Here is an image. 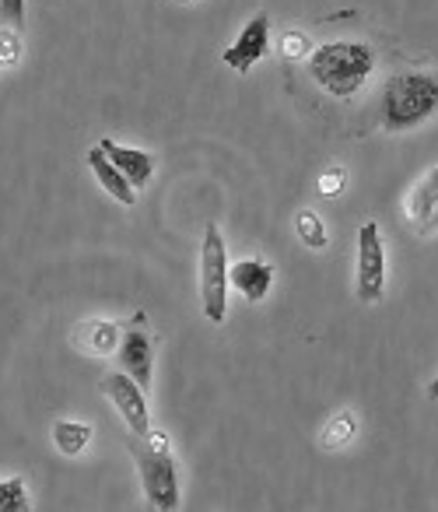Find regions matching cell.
<instances>
[{
	"instance_id": "ba28073f",
	"label": "cell",
	"mask_w": 438,
	"mask_h": 512,
	"mask_svg": "<svg viewBox=\"0 0 438 512\" xmlns=\"http://www.w3.org/2000/svg\"><path fill=\"white\" fill-rule=\"evenodd\" d=\"M267 50H270V18L260 11V15L249 18L246 29L239 32V39L221 53V60H225L232 71L249 74L263 57H267Z\"/></svg>"
},
{
	"instance_id": "8fae6325",
	"label": "cell",
	"mask_w": 438,
	"mask_h": 512,
	"mask_svg": "<svg viewBox=\"0 0 438 512\" xmlns=\"http://www.w3.org/2000/svg\"><path fill=\"white\" fill-rule=\"evenodd\" d=\"M228 285L239 288L246 295V302H263L274 285V267L267 260H239V264L228 267Z\"/></svg>"
},
{
	"instance_id": "d6986e66",
	"label": "cell",
	"mask_w": 438,
	"mask_h": 512,
	"mask_svg": "<svg viewBox=\"0 0 438 512\" xmlns=\"http://www.w3.org/2000/svg\"><path fill=\"white\" fill-rule=\"evenodd\" d=\"M277 50H281L284 60H302V57H309V53H312V39L305 36V32L291 29V32H284V36H281Z\"/></svg>"
},
{
	"instance_id": "3957f363",
	"label": "cell",
	"mask_w": 438,
	"mask_h": 512,
	"mask_svg": "<svg viewBox=\"0 0 438 512\" xmlns=\"http://www.w3.org/2000/svg\"><path fill=\"white\" fill-rule=\"evenodd\" d=\"M438 109V81L435 74H396L382 88V127L403 134V130L421 127Z\"/></svg>"
},
{
	"instance_id": "4fadbf2b",
	"label": "cell",
	"mask_w": 438,
	"mask_h": 512,
	"mask_svg": "<svg viewBox=\"0 0 438 512\" xmlns=\"http://www.w3.org/2000/svg\"><path fill=\"white\" fill-rule=\"evenodd\" d=\"M88 165H92V172H95V179L102 183V190L109 193L113 200H120L123 207H134L137 204V193H134V186L127 183V176H123L120 169H116L113 162L106 158V151L95 144L92 151H88Z\"/></svg>"
},
{
	"instance_id": "8992f818",
	"label": "cell",
	"mask_w": 438,
	"mask_h": 512,
	"mask_svg": "<svg viewBox=\"0 0 438 512\" xmlns=\"http://www.w3.org/2000/svg\"><path fill=\"white\" fill-rule=\"evenodd\" d=\"M386 288V253H382L379 221H361L358 228V278H354V295L361 306H375Z\"/></svg>"
},
{
	"instance_id": "6da1fadb",
	"label": "cell",
	"mask_w": 438,
	"mask_h": 512,
	"mask_svg": "<svg viewBox=\"0 0 438 512\" xmlns=\"http://www.w3.org/2000/svg\"><path fill=\"white\" fill-rule=\"evenodd\" d=\"M127 449L137 463V474H141V488L155 509L172 512L179 509V477H176V456H172V442L165 432L148 428L144 435H127Z\"/></svg>"
},
{
	"instance_id": "9a60e30c",
	"label": "cell",
	"mask_w": 438,
	"mask_h": 512,
	"mask_svg": "<svg viewBox=\"0 0 438 512\" xmlns=\"http://www.w3.org/2000/svg\"><path fill=\"white\" fill-rule=\"evenodd\" d=\"M295 232H298V239H302L309 249H326V242H330V235H326L323 218H319L316 211H298V218H295Z\"/></svg>"
},
{
	"instance_id": "44dd1931",
	"label": "cell",
	"mask_w": 438,
	"mask_h": 512,
	"mask_svg": "<svg viewBox=\"0 0 438 512\" xmlns=\"http://www.w3.org/2000/svg\"><path fill=\"white\" fill-rule=\"evenodd\" d=\"M0 22L11 25V29H22L25 25V0H0Z\"/></svg>"
},
{
	"instance_id": "e0dca14e",
	"label": "cell",
	"mask_w": 438,
	"mask_h": 512,
	"mask_svg": "<svg viewBox=\"0 0 438 512\" xmlns=\"http://www.w3.org/2000/svg\"><path fill=\"white\" fill-rule=\"evenodd\" d=\"M354 439V414L351 411H340L326 421L323 428V449H340Z\"/></svg>"
},
{
	"instance_id": "7c38bea8",
	"label": "cell",
	"mask_w": 438,
	"mask_h": 512,
	"mask_svg": "<svg viewBox=\"0 0 438 512\" xmlns=\"http://www.w3.org/2000/svg\"><path fill=\"white\" fill-rule=\"evenodd\" d=\"M435 207H438V169H428V176L407 193V218L421 235L435 232Z\"/></svg>"
},
{
	"instance_id": "9c48e42d",
	"label": "cell",
	"mask_w": 438,
	"mask_h": 512,
	"mask_svg": "<svg viewBox=\"0 0 438 512\" xmlns=\"http://www.w3.org/2000/svg\"><path fill=\"white\" fill-rule=\"evenodd\" d=\"M99 148L106 151V158L116 165V169L127 176V183L134 186V193L148 190L151 176H155V158L148 155V151H137V148H123V144H116L113 137H102Z\"/></svg>"
},
{
	"instance_id": "52a82bcc",
	"label": "cell",
	"mask_w": 438,
	"mask_h": 512,
	"mask_svg": "<svg viewBox=\"0 0 438 512\" xmlns=\"http://www.w3.org/2000/svg\"><path fill=\"white\" fill-rule=\"evenodd\" d=\"M99 390L113 400V407L120 411V418L127 421V428L134 435H144L148 432V397L144 390L127 376V372H109V376L99 379Z\"/></svg>"
},
{
	"instance_id": "ffe728a7",
	"label": "cell",
	"mask_w": 438,
	"mask_h": 512,
	"mask_svg": "<svg viewBox=\"0 0 438 512\" xmlns=\"http://www.w3.org/2000/svg\"><path fill=\"white\" fill-rule=\"evenodd\" d=\"M316 183H319V193H323V197H340L347 186V172L340 169V165H333V169H326Z\"/></svg>"
},
{
	"instance_id": "2e32d148",
	"label": "cell",
	"mask_w": 438,
	"mask_h": 512,
	"mask_svg": "<svg viewBox=\"0 0 438 512\" xmlns=\"http://www.w3.org/2000/svg\"><path fill=\"white\" fill-rule=\"evenodd\" d=\"M0 512H32L29 491L22 477H4L0 481Z\"/></svg>"
},
{
	"instance_id": "5bb4252c",
	"label": "cell",
	"mask_w": 438,
	"mask_h": 512,
	"mask_svg": "<svg viewBox=\"0 0 438 512\" xmlns=\"http://www.w3.org/2000/svg\"><path fill=\"white\" fill-rule=\"evenodd\" d=\"M88 442H92V425H85V421H57L53 425V446L64 456H78Z\"/></svg>"
},
{
	"instance_id": "277c9868",
	"label": "cell",
	"mask_w": 438,
	"mask_h": 512,
	"mask_svg": "<svg viewBox=\"0 0 438 512\" xmlns=\"http://www.w3.org/2000/svg\"><path fill=\"white\" fill-rule=\"evenodd\" d=\"M200 302L204 316L218 327L228 316V249L221 228L207 225L204 242H200Z\"/></svg>"
},
{
	"instance_id": "7a4b0ae2",
	"label": "cell",
	"mask_w": 438,
	"mask_h": 512,
	"mask_svg": "<svg viewBox=\"0 0 438 512\" xmlns=\"http://www.w3.org/2000/svg\"><path fill=\"white\" fill-rule=\"evenodd\" d=\"M375 67V53L368 43H323L309 53V74L333 99H351L368 81Z\"/></svg>"
},
{
	"instance_id": "5b68a950",
	"label": "cell",
	"mask_w": 438,
	"mask_h": 512,
	"mask_svg": "<svg viewBox=\"0 0 438 512\" xmlns=\"http://www.w3.org/2000/svg\"><path fill=\"white\" fill-rule=\"evenodd\" d=\"M120 372H127L141 390H151L155 379V334L148 327V316L134 313L120 327Z\"/></svg>"
},
{
	"instance_id": "ac0fdd59",
	"label": "cell",
	"mask_w": 438,
	"mask_h": 512,
	"mask_svg": "<svg viewBox=\"0 0 438 512\" xmlns=\"http://www.w3.org/2000/svg\"><path fill=\"white\" fill-rule=\"evenodd\" d=\"M22 60V29L0 25V67H15Z\"/></svg>"
},
{
	"instance_id": "7402d4cb",
	"label": "cell",
	"mask_w": 438,
	"mask_h": 512,
	"mask_svg": "<svg viewBox=\"0 0 438 512\" xmlns=\"http://www.w3.org/2000/svg\"><path fill=\"white\" fill-rule=\"evenodd\" d=\"M0 71H4V67H0Z\"/></svg>"
},
{
	"instance_id": "30bf717a",
	"label": "cell",
	"mask_w": 438,
	"mask_h": 512,
	"mask_svg": "<svg viewBox=\"0 0 438 512\" xmlns=\"http://www.w3.org/2000/svg\"><path fill=\"white\" fill-rule=\"evenodd\" d=\"M71 344L81 351V355L92 358H109L120 344V323L109 320H85L71 330Z\"/></svg>"
}]
</instances>
